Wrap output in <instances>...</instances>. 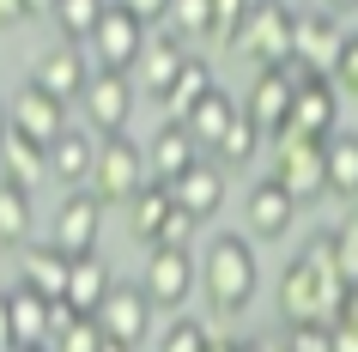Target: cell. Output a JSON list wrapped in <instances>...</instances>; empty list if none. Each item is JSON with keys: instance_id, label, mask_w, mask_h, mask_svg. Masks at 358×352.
Returning a JSON list of instances; mask_svg holds the SVG:
<instances>
[{"instance_id": "1", "label": "cell", "mask_w": 358, "mask_h": 352, "mask_svg": "<svg viewBox=\"0 0 358 352\" xmlns=\"http://www.w3.org/2000/svg\"><path fill=\"white\" fill-rule=\"evenodd\" d=\"M280 328L303 334V328H334L340 304H346V279H340V255H334V225L310 231V243L298 249V261H285L280 274Z\"/></svg>"}, {"instance_id": "2", "label": "cell", "mask_w": 358, "mask_h": 352, "mask_svg": "<svg viewBox=\"0 0 358 352\" xmlns=\"http://www.w3.org/2000/svg\"><path fill=\"white\" fill-rule=\"evenodd\" d=\"M201 286H207L213 316H243L255 286H262V261H255V243L249 231H219L201 255Z\"/></svg>"}, {"instance_id": "3", "label": "cell", "mask_w": 358, "mask_h": 352, "mask_svg": "<svg viewBox=\"0 0 358 352\" xmlns=\"http://www.w3.org/2000/svg\"><path fill=\"white\" fill-rule=\"evenodd\" d=\"M146 183H152V164H146V146H140L134 134L97 140V176H92V195H97L103 206H128Z\"/></svg>"}, {"instance_id": "4", "label": "cell", "mask_w": 358, "mask_h": 352, "mask_svg": "<svg viewBox=\"0 0 358 352\" xmlns=\"http://www.w3.org/2000/svg\"><path fill=\"white\" fill-rule=\"evenodd\" d=\"M292 43H298V13H292L285 0H255V13H249L237 49H243L255 67H280V61H292Z\"/></svg>"}, {"instance_id": "5", "label": "cell", "mask_w": 358, "mask_h": 352, "mask_svg": "<svg viewBox=\"0 0 358 352\" xmlns=\"http://www.w3.org/2000/svg\"><path fill=\"white\" fill-rule=\"evenodd\" d=\"M146 43H152V31L134 19L128 6H115V0H110V13H103V24H97V37H92L97 73H140Z\"/></svg>"}, {"instance_id": "6", "label": "cell", "mask_w": 358, "mask_h": 352, "mask_svg": "<svg viewBox=\"0 0 358 352\" xmlns=\"http://www.w3.org/2000/svg\"><path fill=\"white\" fill-rule=\"evenodd\" d=\"M6 122H13V134H19V140H31V146H43V152H49L61 134L73 128V122H67V104H61V97H49L43 85H31V79L6 97Z\"/></svg>"}, {"instance_id": "7", "label": "cell", "mask_w": 358, "mask_h": 352, "mask_svg": "<svg viewBox=\"0 0 358 352\" xmlns=\"http://www.w3.org/2000/svg\"><path fill=\"white\" fill-rule=\"evenodd\" d=\"M273 183L292 195V201H322L328 195V164H322V146L316 140H298V134H285L273 140Z\"/></svg>"}, {"instance_id": "8", "label": "cell", "mask_w": 358, "mask_h": 352, "mask_svg": "<svg viewBox=\"0 0 358 352\" xmlns=\"http://www.w3.org/2000/svg\"><path fill=\"white\" fill-rule=\"evenodd\" d=\"M97 328H103V340H115V346H140V340H152V297L140 279H115V292L103 297V310H97Z\"/></svg>"}, {"instance_id": "9", "label": "cell", "mask_w": 358, "mask_h": 352, "mask_svg": "<svg viewBox=\"0 0 358 352\" xmlns=\"http://www.w3.org/2000/svg\"><path fill=\"white\" fill-rule=\"evenodd\" d=\"M49 243L55 249H67V255H97V243H103V201H97L92 188H73L67 201L55 206V231H49Z\"/></svg>"}, {"instance_id": "10", "label": "cell", "mask_w": 358, "mask_h": 352, "mask_svg": "<svg viewBox=\"0 0 358 352\" xmlns=\"http://www.w3.org/2000/svg\"><path fill=\"white\" fill-rule=\"evenodd\" d=\"M194 249H146V274H140V286H146L152 310H182L194 292Z\"/></svg>"}, {"instance_id": "11", "label": "cell", "mask_w": 358, "mask_h": 352, "mask_svg": "<svg viewBox=\"0 0 358 352\" xmlns=\"http://www.w3.org/2000/svg\"><path fill=\"white\" fill-rule=\"evenodd\" d=\"M85 104V128L97 134V140H115V134H128L134 122V79L128 73H97L92 92L79 97Z\"/></svg>"}, {"instance_id": "12", "label": "cell", "mask_w": 358, "mask_h": 352, "mask_svg": "<svg viewBox=\"0 0 358 352\" xmlns=\"http://www.w3.org/2000/svg\"><path fill=\"white\" fill-rule=\"evenodd\" d=\"M292 97H298V85H292L280 67H255V79H249V92H243V115L267 134V140H280L285 122H292Z\"/></svg>"}, {"instance_id": "13", "label": "cell", "mask_w": 358, "mask_h": 352, "mask_svg": "<svg viewBox=\"0 0 358 352\" xmlns=\"http://www.w3.org/2000/svg\"><path fill=\"white\" fill-rule=\"evenodd\" d=\"M285 134H298V140H316V146H328V140L340 134V92L328 85V79H310V85H298ZM285 134H280V140H285Z\"/></svg>"}, {"instance_id": "14", "label": "cell", "mask_w": 358, "mask_h": 352, "mask_svg": "<svg viewBox=\"0 0 358 352\" xmlns=\"http://www.w3.org/2000/svg\"><path fill=\"white\" fill-rule=\"evenodd\" d=\"M97 67L85 61V49H73V43H61V49H43L37 67H31V85H43L49 97H61V104H73V97L92 92Z\"/></svg>"}, {"instance_id": "15", "label": "cell", "mask_w": 358, "mask_h": 352, "mask_svg": "<svg viewBox=\"0 0 358 352\" xmlns=\"http://www.w3.org/2000/svg\"><path fill=\"white\" fill-rule=\"evenodd\" d=\"M340 49H346V24H340L334 13H322V6H316V13H298V43H292V55H298L316 79L334 73Z\"/></svg>"}, {"instance_id": "16", "label": "cell", "mask_w": 358, "mask_h": 352, "mask_svg": "<svg viewBox=\"0 0 358 352\" xmlns=\"http://www.w3.org/2000/svg\"><path fill=\"white\" fill-rule=\"evenodd\" d=\"M170 195H176V206H182L194 225H207V219H219V206H225V170L213 164V158H201V164H189L170 183Z\"/></svg>"}, {"instance_id": "17", "label": "cell", "mask_w": 358, "mask_h": 352, "mask_svg": "<svg viewBox=\"0 0 358 352\" xmlns=\"http://www.w3.org/2000/svg\"><path fill=\"white\" fill-rule=\"evenodd\" d=\"M292 225H298V201H292L273 176H262V183L249 188V237L255 243H280V237H292Z\"/></svg>"}, {"instance_id": "18", "label": "cell", "mask_w": 358, "mask_h": 352, "mask_svg": "<svg viewBox=\"0 0 358 352\" xmlns=\"http://www.w3.org/2000/svg\"><path fill=\"white\" fill-rule=\"evenodd\" d=\"M49 176H55L67 195L73 188H92V176H97V134L92 128H67L49 146Z\"/></svg>"}, {"instance_id": "19", "label": "cell", "mask_w": 358, "mask_h": 352, "mask_svg": "<svg viewBox=\"0 0 358 352\" xmlns=\"http://www.w3.org/2000/svg\"><path fill=\"white\" fill-rule=\"evenodd\" d=\"M67 274H73V255L55 249V243H31V249H19V286H31V292L49 297V304L67 297Z\"/></svg>"}, {"instance_id": "20", "label": "cell", "mask_w": 358, "mask_h": 352, "mask_svg": "<svg viewBox=\"0 0 358 352\" xmlns=\"http://www.w3.org/2000/svg\"><path fill=\"white\" fill-rule=\"evenodd\" d=\"M189 43L176 37V31H158V37L146 43V61H140V85H146L152 97H158V104H164L170 97V85H176V73H182V67H189Z\"/></svg>"}, {"instance_id": "21", "label": "cell", "mask_w": 358, "mask_h": 352, "mask_svg": "<svg viewBox=\"0 0 358 352\" xmlns=\"http://www.w3.org/2000/svg\"><path fill=\"white\" fill-rule=\"evenodd\" d=\"M146 164H152V183H176L189 164H201V146H194V134L182 128V122H164V128L152 134Z\"/></svg>"}, {"instance_id": "22", "label": "cell", "mask_w": 358, "mask_h": 352, "mask_svg": "<svg viewBox=\"0 0 358 352\" xmlns=\"http://www.w3.org/2000/svg\"><path fill=\"white\" fill-rule=\"evenodd\" d=\"M13 340H19V352H37L55 340V304L37 297L31 286H13Z\"/></svg>"}, {"instance_id": "23", "label": "cell", "mask_w": 358, "mask_h": 352, "mask_svg": "<svg viewBox=\"0 0 358 352\" xmlns=\"http://www.w3.org/2000/svg\"><path fill=\"white\" fill-rule=\"evenodd\" d=\"M110 292H115V274L103 267V255H79L73 274H67V297H61V304L73 316H97Z\"/></svg>"}, {"instance_id": "24", "label": "cell", "mask_w": 358, "mask_h": 352, "mask_svg": "<svg viewBox=\"0 0 358 352\" xmlns=\"http://www.w3.org/2000/svg\"><path fill=\"white\" fill-rule=\"evenodd\" d=\"M170 213H176V195H170V183H146V188L128 201V231H134V243L158 249V237H164Z\"/></svg>"}, {"instance_id": "25", "label": "cell", "mask_w": 358, "mask_h": 352, "mask_svg": "<svg viewBox=\"0 0 358 352\" xmlns=\"http://www.w3.org/2000/svg\"><path fill=\"white\" fill-rule=\"evenodd\" d=\"M0 183L37 195L43 183H55V176H49V152L31 146V140H19V134H6V146H0Z\"/></svg>"}, {"instance_id": "26", "label": "cell", "mask_w": 358, "mask_h": 352, "mask_svg": "<svg viewBox=\"0 0 358 352\" xmlns=\"http://www.w3.org/2000/svg\"><path fill=\"white\" fill-rule=\"evenodd\" d=\"M231 122H237V97H231L225 85H213V92L201 97V104H194V115L182 122V128L194 134V146H201V152H213L219 140H225V128H231Z\"/></svg>"}, {"instance_id": "27", "label": "cell", "mask_w": 358, "mask_h": 352, "mask_svg": "<svg viewBox=\"0 0 358 352\" xmlns=\"http://www.w3.org/2000/svg\"><path fill=\"white\" fill-rule=\"evenodd\" d=\"M31 231H37V206H31V195L13 183H0V249H31Z\"/></svg>"}, {"instance_id": "28", "label": "cell", "mask_w": 358, "mask_h": 352, "mask_svg": "<svg viewBox=\"0 0 358 352\" xmlns=\"http://www.w3.org/2000/svg\"><path fill=\"white\" fill-rule=\"evenodd\" d=\"M322 164H328V195L334 201H352L358 195V134L340 128L328 146H322Z\"/></svg>"}, {"instance_id": "29", "label": "cell", "mask_w": 358, "mask_h": 352, "mask_svg": "<svg viewBox=\"0 0 358 352\" xmlns=\"http://www.w3.org/2000/svg\"><path fill=\"white\" fill-rule=\"evenodd\" d=\"M213 92V67H207V55H189V67L176 73V85H170V97H164V122H189L194 115V104Z\"/></svg>"}, {"instance_id": "30", "label": "cell", "mask_w": 358, "mask_h": 352, "mask_svg": "<svg viewBox=\"0 0 358 352\" xmlns=\"http://www.w3.org/2000/svg\"><path fill=\"white\" fill-rule=\"evenodd\" d=\"M110 13V0H55V31L61 43H73V49H92L97 24Z\"/></svg>"}, {"instance_id": "31", "label": "cell", "mask_w": 358, "mask_h": 352, "mask_svg": "<svg viewBox=\"0 0 358 352\" xmlns=\"http://www.w3.org/2000/svg\"><path fill=\"white\" fill-rule=\"evenodd\" d=\"M262 140H267V134L255 128V122L243 115V104H237V122H231V128H225V140L213 146V164H219V170H249V158L262 152Z\"/></svg>"}, {"instance_id": "32", "label": "cell", "mask_w": 358, "mask_h": 352, "mask_svg": "<svg viewBox=\"0 0 358 352\" xmlns=\"http://www.w3.org/2000/svg\"><path fill=\"white\" fill-rule=\"evenodd\" d=\"M164 31H176V37L189 43H213V0H170V24Z\"/></svg>"}, {"instance_id": "33", "label": "cell", "mask_w": 358, "mask_h": 352, "mask_svg": "<svg viewBox=\"0 0 358 352\" xmlns=\"http://www.w3.org/2000/svg\"><path fill=\"white\" fill-rule=\"evenodd\" d=\"M249 13H255V0H213V49H237Z\"/></svg>"}, {"instance_id": "34", "label": "cell", "mask_w": 358, "mask_h": 352, "mask_svg": "<svg viewBox=\"0 0 358 352\" xmlns=\"http://www.w3.org/2000/svg\"><path fill=\"white\" fill-rule=\"evenodd\" d=\"M207 346H213V328L194 316H170V328L158 334V352H207Z\"/></svg>"}, {"instance_id": "35", "label": "cell", "mask_w": 358, "mask_h": 352, "mask_svg": "<svg viewBox=\"0 0 358 352\" xmlns=\"http://www.w3.org/2000/svg\"><path fill=\"white\" fill-rule=\"evenodd\" d=\"M49 352H103V328H97V316H73V322L49 340Z\"/></svg>"}, {"instance_id": "36", "label": "cell", "mask_w": 358, "mask_h": 352, "mask_svg": "<svg viewBox=\"0 0 358 352\" xmlns=\"http://www.w3.org/2000/svg\"><path fill=\"white\" fill-rule=\"evenodd\" d=\"M328 85H334L346 104H358V31H346V49H340L334 73H328Z\"/></svg>"}, {"instance_id": "37", "label": "cell", "mask_w": 358, "mask_h": 352, "mask_svg": "<svg viewBox=\"0 0 358 352\" xmlns=\"http://www.w3.org/2000/svg\"><path fill=\"white\" fill-rule=\"evenodd\" d=\"M334 255H340V279L358 286V213L346 225H334Z\"/></svg>"}, {"instance_id": "38", "label": "cell", "mask_w": 358, "mask_h": 352, "mask_svg": "<svg viewBox=\"0 0 358 352\" xmlns=\"http://www.w3.org/2000/svg\"><path fill=\"white\" fill-rule=\"evenodd\" d=\"M194 237H201V225H194L189 213L176 206V213H170V225H164V237H158V249H189Z\"/></svg>"}, {"instance_id": "39", "label": "cell", "mask_w": 358, "mask_h": 352, "mask_svg": "<svg viewBox=\"0 0 358 352\" xmlns=\"http://www.w3.org/2000/svg\"><path fill=\"white\" fill-rule=\"evenodd\" d=\"M115 6H128L146 31H152V24H170V0H115Z\"/></svg>"}, {"instance_id": "40", "label": "cell", "mask_w": 358, "mask_h": 352, "mask_svg": "<svg viewBox=\"0 0 358 352\" xmlns=\"http://www.w3.org/2000/svg\"><path fill=\"white\" fill-rule=\"evenodd\" d=\"M328 334L334 328H303V334H285V340H292L298 352H328Z\"/></svg>"}, {"instance_id": "41", "label": "cell", "mask_w": 358, "mask_h": 352, "mask_svg": "<svg viewBox=\"0 0 358 352\" xmlns=\"http://www.w3.org/2000/svg\"><path fill=\"white\" fill-rule=\"evenodd\" d=\"M0 352H19V340H13V292H0Z\"/></svg>"}, {"instance_id": "42", "label": "cell", "mask_w": 358, "mask_h": 352, "mask_svg": "<svg viewBox=\"0 0 358 352\" xmlns=\"http://www.w3.org/2000/svg\"><path fill=\"white\" fill-rule=\"evenodd\" d=\"M328 352H358V328H346V322H340V328L328 334Z\"/></svg>"}, {"instance_id": "43", "label": "cell", "mask_w": 358, "mask_h": 352, "mask_svg": "<svg viewBox=\"0 0 358 352\" xmlns=\"http://www.w3.org/2000/svg\"><path fill=\"white\" fill-rule=\"evenodd\" d=\"M340 322H346V328H358V286H346V304H340ZM334 322V328H340Z\"/></svg>"}, {"instance_id": "44", "label": "cell", "mask_w": 358, "mask_h": 352, "mask_svg": "<svg viewBox=\"0 0 358 352\" xmlns=\"http://www.w3.org/2000/svg\"><path fill=\"white\" fill-rule=\"evenodd\" d=\"M231 352H267V340H255V334H231Z\"/></svg>"}, {"instance_id": "45", "label": "cell", "mask_w": 358, "mask_h": 352, "mask_svg": "<svg viewBox=\"0 0 358 352\" xmlns=\"http://www.w3.org/2000/svg\"><path fill=\"white\" fill-rule=\"evenodd\" d=\"M24 19H55V0H24Z\"/></svg>"}, {"instance_id": "46", "label": "cell", "mask_w": 358, "mask_h": 352, "mask_svg": "<svg viewBox=\"0 0 358 352\" xmlns=\"http://www.w3.org/2000/svg\"><path fill=\"white\" fill-rule=\"evenodd\" d=\"M322 13H334V19H346V13H358V0H322Z\"/></svg>"}, {"instance_id": "47", "label": "cell", "mask_w": 358, "mask_h": 352, "mask_svg": "<svg viewBox=\"0 0 358 352\" xmlns=\"http://www.w3.org/2000/svg\"><path fill=\"white\" fill-rule=\"evenodd\" d=\"M6 134H13V122H6V97H0V146H6Z\"/></svg>"}, {"instance_id": "48", "label": "cell", "mask_w": 358, "mask_h": 352, "mask_svg": "<svg viewBox=\"0 0 358 352\" xmlns=\"http://www.w3.org/2000/svg\"><path fill=\"white\" fill-rule=\"evenodd\" d=\"M207 352H231V334H213V346Z\"/></svg>"}, {"instance_id": "49", "label": "cell", "mask_w": 358, "mask_h": 352, "mask_svg": "<svg viewBox=\"0 0 358 352\" xmlns=\"http://www.w3.org/2000/svg\"><path fill=\"white\" fill-rule=\"evenodd\" d=\"M267 352H298V346H292V340L280 334V340H267Z\"/></svg>"}, {"instance_id": "50", "label": "cell", "mask_w": 358, "mask_h": 352, "mask_svg": "<svg viewBox=\"0 0 358 352\" xmlns=\"http://www.w3.org/2000/svg\"><path fill=\"white\" fill-rule=\"evenodd\" d=\"M103 352H128V346H115V340H103Z\"/></svg>"}, {"instance_id": "51", "label": "cell", "mask_w": 358, "mask_h": 352, "mask_svg": "<svg viewBox=\"0 0 358 352\" xmlns=\"http://www.w3.org/2000/svg\"><path fill=\"white\" fill-rule=\"evenodd\" d=\"M352 213H358V195H352Z\"/></svg>"}, {"instance_id": "52", "label": "cell", "mask_w": 358, "mask_h": 352, "mask_svg": "<svg viewBox=\"0 0 358 352\" xmlns=\"http://www.w3.org/2000/svg\"><path fill=\"white\" fill-rule=\"evenodd\" d=\"M37 352H49V346H37Z\"/></svg>"}]
</instances>
